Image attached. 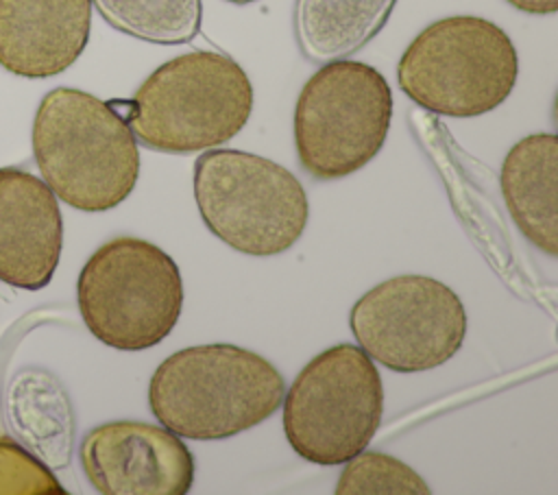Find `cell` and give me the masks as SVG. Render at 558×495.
<instances>
[{
  "label": "cell",
  "mask_w": 558,
  "mask_h": 495,
  "mask_svg": "<svg viewBox=\"0 0 558 495\" xmlns=\"http://www.w3.org/2000/svg\"><path fill=\"white\" fill-rule=\"evenodd\" d=\"M283 393V377L266 358L211 342L168 355L150 377L148 406L177 436L218 440L266 421L279 410Z\"/></svg>",
  "instance_id": "1"
},
{
  "label": "cell",
  "mask_w": 558,
  "mask_h": 495,
  "mask_svg": "<svg viewBox=\"0 0 558 495\" xmlns=\"http://www.w3.org/2000/svg\"><path fill=\"white\" fill-rule=\"evenodd\" d=\"M33 155L54 196L83 212L120 205L140 177L137 140L122 113L81 89L57 87L44 96Z\"/></svg>",
  "instance_id": "2"
},
{
  "label": "cell",
  "mask_w": 558,
  "mask_h": 495,
  "mask_svg": "<svg viewBox=\"0 0 558 495\" xmlns=\"http://www.w3.org/2000/svg\"><path fill=\"white\" fill-rule=\"evenodd\" d=\"M116 109L144 146L185 155L238 135L253 109V87L231 57L194 50L159 65Z\"/></svg>",
  "instance_id": "3"
},
{
  "label": "cell",
  "mask_w": 558,
  "mask_h": 495,
  "mask_svg": "<svg viewBox=\"0 0 558 495\" xmlns=\"http://www.w3.org/2000/svg\"><path fill=\"white\" fill-rule=\"evenodd\" d=\"M194 201L205 227L251 257L294 246L310 216L307 194L290 170L235 148H207L196 159Z\"/></svg>",
  "instance_id": "4"
},
{
  "label": "cell",
  "mask_w": 558,
  "mask_h": 495,
  "mask_svg": "<svg viewBox=\"0 0 558 495\" xmlns=\"http://www.w3.org/2000/svg\"><path fill=\"white\" fill-rule=\"evenodd\" d=\"M519 74L517 50L497 24L475 15L442 17L423 28L397 65V81L416 105L449 118L499 107Z\"/></svg>",
  "instance_id": "5"
},
{
  "label": "cell",
  "mask_w": 558,
  "mask_h": 495,
  "mask_svg": "<svg viewBox=\"0 0 558 495\" xmlns=\"http://www.w3.org/2000/svg\"><path fill=\"white\" fill-rule=\"evenodd\" d=\"M76 301L87 329L107 347L142 351L177 325L183 281L177 262L142 238H113L81 268Z\"/></svg>",
  "instance_id": "6"
},
{
  "label": "cell",
  "mask_w": 558,
  "mask_h": 495,
  "mask_svg": "<svg viewBox=\"0 0 558 495\" xmlns=\"http://www.w3.org/2000/svg\"><path fill=\"white\" fill-rule=\"evenodd\" d=\"M283 432L307 462L336 467L368 447L384 414L375 362L355 345L314 355L283 393Z\"/></svg>",
  "instance_id": "7"
},
{
  "label": "cell",
  "mask_w": 558,
  "mask_h": 495,
  "mask_svg": "<svg viewBox=\"0 0 558 495\" xmlns=\"http://www.w3.org/2000/svg\"><path fill=\"white\" fill-rule=\"evenodd\" d=\"M392 120L388 81L362 61L336 59L316 70L294 107V146L303 170L342 179L364 168L384 146Z\"/></svg>",
  "instance_id": "8"
},
{
  "label": "cell",
  "mask_w": 558,
  "mask_h": 495,
  "mask_svg": "<svg viewBox=\"0 0 558 495\" xmlns=\"http://www.w3.org/2000/svg\"><path fill=\"white\" fill-rule=\"evenodd\" d=\"M349 327L373 362L395 373H418L458 353L466 312L447 283L427 275H397L353 303Z\"/></svg>",
  "instance_id": "9"
},
{
  "label": "cell",
  "mask_w": 558,
  "mask_h": 495,
  "mask_svg": "<svg viewBox=\"0 0 558 495\" xmlns=\"http://www.w3.org/2000/svg\"><path fill=\"white\" fill-rule=\"evenodd\" d=\"M81 464L102 495H185L194 456L174 432L144 421H111L89 430Z\"/></svg>",
  "instance_id": "10"
},
{
  "label": "cell",
  "mask_w": 558,
  "mask_h": 495,
  "mask_svg": "<svg viewBox=\"0 0 558 495\" xmlns=\"http://www.w3.org/2000/svg\"><path fill=\"white\" fill-rule=\"evenodd\" d=\"M63 220L46 181L17 168H0V281L44 288L59 264Z\"/></svg>",
  "instance_id": "11"
},
{
  "label": "cell",
  "mask_w": 558,
  "mask_h": 495,
  "mask_svg": "<svg viewBox=\"0 0 558 495\" xmlns=\"http://www.w3.org/2000/svg\"><path fill=\"white\" fill-rule=\"evenodd\" d=\"M92 0H0V65L46 79L68 70L89 39Z\"/></svg>",
  "instance_id": "12"
},
{
  "label": "cell",
  "mask_w": 558,
  "mask_h": 495,
  "mask_svg": "<svg viewBox=\"0 0 558 495\" xmlns=\"http://www.w3.org/2000/svg\"><path fill=\"white\" fill-rule=\"evenodd\" d=\"M499 185L521 233L549 257L558 255V140L532 133L519 140L501 164Z\"/></svg>",
  "instance_id": "13"
},
{
  "label": "cell",
  "mask_w": 558,
  "mask_h": 495,
  "mask_svg": "<svg viewBox=\"0 0 558 495\" xmlns=\"http://www.w3.org/2000/svg\"><path fill=\"white\" fill-rule=\"evenodd\" d=\"M397 0H296L294 35L316 63L344 59L364 48L388 22Z\"/></svg>",
  "instance_id": "14"
},
{
  "label": "cell",
  "mask_w": 558,
  "mask_h": 495,
  "mask_svg": "<svg viewBox=\"0 0 558 495\" xmlns=\"http://www.w3.org/2000/svg\"><path fill=\"white\" fill-rule=\"evenodd\" d=\"M9 419L20 436L50 464L68 462L72 416L65 393L44 371H22L9 388Z\"/></svg>",
  "instance_id": "15"
},
{
  "label": "cell",
  "mask_w": 558,
  "mask_h": 495,
  "mask_svg": "<svg viewBox=\"0 0 558 495\" xmlns=\"http://www.w3.org/2000/svg\"><path fill=\"white\" fill-rule=\"evenodd\" d=\"M116 31L150 44H185L201 26V0H92Z\"/></svg>",
  "instance_id": "16"
},
{
  "label": "cell",
  "mask_w": 558,
  "mask_h": 495,
  "mask_svg": "<svg viewBox=\"0 0 558 495\" xmlns=\"http://www.w3.org/2000/svg\"><path fill=\"white\" fill-rule=\"evenodd\" d=\"M338 475V495H425L429 486L405 462L390 454L362 449L347 462Z\"/></svg>",
  "instance_id": "17"
},
{
  "label": "cell",
  "mask_w": 558,
  "mask_h": 495,
  "mask_svg": "<svg viewBox=\"0 0 558 495\" xmlns=\"http://www.w3.org/2000/svg\"><path fill=\"white\" fill-rule=\"evenodd\" d=\"M59 495L52 471L9 436H0V495Z\"/></svg>",
  "instance_id": "18"
},
{
  "label": "cell",
  "mask_w": 558,
  "mask_h": 495,
  "mask_svg": "<svg viewBox=\"0 0 558 495\" xmlns=\"http://www.w3.org/2000/svg\"><path fill=\"white\" fill-rule=\"evenodd\" d=\"M508 2L519 11L532 13V15H549L558 11V0H508Z\"/></svg>",
  "instance_id": "19"
},
{
  "label": "cell",
  "mask_w": 558,
  "mask_h": 495,
  "mask_svg": "<svg viewBox=\"0 0 558 495\" xmlns=\"http://www.w3.org/2000/svg\"><path fill=\"white\" fill-rule=\"evenodd\" d=\"M227 2H235V4H248V2H253V0H227Z\"/></svg>",
  "instance_id": "20"
}]
</instances>
